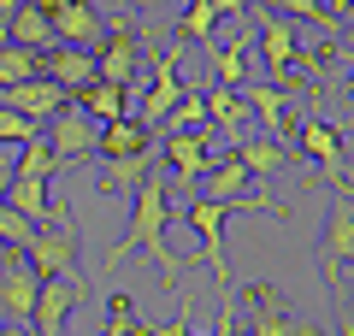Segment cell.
Here are the masks:
<instances>
[{"instance_id":"2","label":"cell","mask_w":354,"mask_h":336,"mask_svg":"<svg viewBox=\"0 0 354 336\" xmlns=\"http://www.w3.org/2000/svg\"><path fill=\"white\" fill-rule=\"evenodd\" d=\"M142 59H148V30H136V18H113L106 24V41L101 53H95V71H101V83H118L130 100L142 95Z\"/></svg>"},{"instance_id":"16","label":"cell","mask_w":354,"mask_h":336,"mask_svg":"<svg viewBox=\"0 0 354 336\" xmlns=\"http://www.w3.org/2000/svg\"><path fill=\"white\" fill-rule=\"evenodd\" d=\"M201 95H207V124H213L218 136H230V142H242V136H260V130H254V112H248V100H242V88L207 83Z\"/></svg>"},{"instance_id":"8","label":"cell","mask_w":354,"mask_h":336,"mask_svg":"<svg viewBox=\"0 0 354 336\" xmlns=\"http://www.w3.org/2000/svg\"><path fill=\"white\" fill-rule=\"evenodd\" d=\"M53 24V41L59 48H83V53H101L106 41V18L95 12V0H36Z\"/></svg>"},{"instance_id":"30","label":"cell","mask_w":354,"mask_h":336,"mask_svg":"<svg viewBox=\"0 0 354 336\" xmlns=\"http://www.w3.org/2000/svg\"><path fill=\"white\" fill-rule=\"evenodd\" d=\"M213 30H218V12L207 6V0H189V6H183V24H177V36L201 48V41H213Z\"/></svg>"},{"instance_id":"42","label":"cell","mask_w":354,"mask_h":336,"mask_svg":"<svg viewBox=\"0 0 354 336\" xmlns=\"http://www.w3.org/2000/svg\"><path fill=\"white\" fill-rule=\"evenodd\" d=\"M348 100H354V77H348Z\"/></svg>"},{"instance_id":"24","label":"cell","mask_w":354,"mask_h":336,"mask_svg":"<svg viewBox=\"0 0 354 336\" xmlns=\"http://www.w3.org/2000/svg\"><path fill=\"white\" fill-rule=\"evenodd\" d=\"M153 130H142L136 118H118V124H101V160H124V153H148Z\"/></svg>"},{"instance_id":"37","label":"cell","mask_w":354,"mask_h":336,"mask_svg":"<svg viewBox=\"0 0 354 336\" xmlns=\"http://www.w3.org/2000/svg\"><path fill=\"white\" fill-rule=\"evenodd\" d=\"M12 12H18V0H0V41H6V30H12Z\"/></svg>"},{"instance_id":"6","label":"cell","mask_w":354,"mask_h":336,"mask_svg":"<svg viewBox=\"0 0 354 336\" xmlns=\"http://www.w3.org/2000/svg\"><path fill=\"white\" fill-rule=\"evenodd\" d=\"M195 189H201L195 200H218V207H230V212H242V207L283 212L278 200H266V195H260V183H254L248 171H242V160H236V153H218V160H213V171H207Z\"/></svg>"},{"instance_id":"5","label":"cell","mask_w":354,"mask_h":336,"mask_svg":"<svg viewBox=\"0 0 354 336\" xmlns=\"http://www.w3.org/2000/svg\"><path fill=\"white\" fill-rule=\"evenodd\" d=\"M348 272H354V195L337 189L325 230H319V277H325V289H337Z\"/></svg>"},{"instance_id":"18","label":"cell","mask_w":354,"mask_h":336,"mask_svg":"<svg viewBox=\"0 0 354 336\" xmlns=\"http://www.w3.org/2000/svg\"><path fill=\"white\" fill-rule=\"evenodd\" d=\"M248 330L254 336H301V324L290 319V307L278 301L272 283H248Z\"/></svg>"},{"instance_id":"27","label":"cell","mask_w":354,"mask_h":336,"mask_svg":"<svg viewBox=\"0 0 354 336\" xmlns=\"http://www.w3.org/2000/svg\"><path fill=\"white\" fill-rule=\"evenodd\" d=\"M207 53H213V71L225 88H242L248 83V48H236V41H201Z\"/></svg>"},{"instance_id":"4","label":"cell","mask_w":354,"mask_h":336,"mask_svg":"<svg viewBox=\"0 0 354 336\" xmlns=\"http://www.w3.org/2000/svg\"><path fill=\"white\" fill-rule=\"evenodd\" d=\"M77 248H83L77 212H71V207H53V224H41L36 236H30L24 260H30V272H36L41 283H48V277H65V272H77Z\"/></svg>"},{"instance_id":"3","label":"cell","mask_w":354,"mask_h":336,"mask_svg":"<svg viewBox=\"0 0 354 336\" xmlns=\"http://www.w3.org/2000/svg\"><path fill=\"white\" fill-rule=\"evenodd\" d=\"M183 53H189V41H177V48H165V53H148V83H142V95H136V106H130V118H136L142 130H160V118L183 100Z\"/></svg>"},{"instance_id":"40","label":"cell","mask_w":354,"mask_h":336,"mask_svg":"<svg viewBox=\"0 0 354 336\" xmlns=\"http://www.w3.org/2000/svg\"><path fill=\"white\" fill-rule=\"evenodd\" d=\"M0 336H36L30 324H0Z\"/></svg>"},{"instance_id":"29","label":"cell","mask_w":354,"mask_h":336,"mask_svg":"<svg viewBox=\"0 0 354 336\" xmlns=\"http://www.w3.org/2000/svg\"><path fill=\"white\" fill-rule=\"evenodd\" d=\"M53 171H59V160H53L48 136H36V142H24V148H18V165H12V177H30V183H48Z\"/></svg>"},{"instance_id":"36","label":"cell","mask_w":354,"mask_h":336,"mask_svg":"<svg viewBox=\"0 0 354 336\" xmlns=\"http://www.w3.org/2000/svg\"><path fill=\"white\" fill-rule=\"evenodd\" d=\"M207 6H213V12H218V24H225V18H248V6H254V0H207Z\"/></svg>"},{"instance_id":"34","label":"cell","mask_w":354,"mask_h":336,"mask_svg":"<svg viewBox=\"0 0 354 336\" xmlns=\"http://www.w3.org/2000/svg\"><path fill=\"white\" fill-rule=\"evenodd\" d=\"M130 324H136L130 295H113V307H106V330H101V336H130Z\"/></svg>"},{"instance_id":"15","label":"cell","mask_w":354,"mask_h":336,"mask_svg":"<svg viewBox=\"0 0 354 336\" xmlns=\"http://www.w3.org/2000/svg\"><path fill=\"white\" fill-rule=\"evenodd\" d=\"M0 106L24 112L30 124H41V130H48V118H53L59 106H71V95H65L59 83H48V77H30V83H12V88H0Z\"/></svg>"},{"instance_id":"13","label":"cell","mask_w":354,"mask_h":336,"mask_svg":"<svg viewBox=\"0 0 354 336\" xmlns=\"http://www.w3.org/2000/svg\"><path fill=\"white\" fill-rule=\"evenodd\" d=\"M36 295H41V277L30 272L24 254H12V260L0 265V324H30Z\"/></svg>"},{"instance_id":"23","label":"cell","mask_w":354,"mask_h":336,"mask_svg":"<svg viewBox=\"0 0 354 336\" xmlns=\"http://www.w3.org/2000/svg\"><path fill=\"white\" fill-rule=\"evenodd\" d=\"M77 106H83L95 124H118V118H130V95H124L118 83H101V77L77 95Z\"/></svg>"},{"instance_id":"41","label":"cell","mask_w":354,"mask_h":336,"mask_svg":"<svg viewBox=\"0 0 354 336\" xmlns=\"http://www.w3.org/2000/svg\"><path fill=\"white\" fill-rule=\"evenodd\" d=\"M6 260H12V248H6V242H0V265H6Z\"/></svg>"},{"instance_id":"1","label":"cell","mask_w":354,"mask_h":336,"mask_svg":"<svg viewBox=\"0 0 354 336\" xmlns=\"http://www.w3.org/2000/svg\"><path fill=\"white\" fill-rule=\"evenodd\" d=\"M171 212H177V207H171V177H165V165H153V171L142 177V189L130 195V224H124V236L106 248V272H113L124 254L142 248V254H148V260L165 272V283L183 295L177 272H189V265H183V254H171V242H165V230H171Z\"/></svg>"},{"instance_id":"21","label":"cell","mask_w":354,"mask_h":336,"mask_svg":"<svg viewBox=\"0 0 354 336\" xmlns=\"http://www.w3.org/2000/svg\"><path fill=\"white\" fill-rule=\"evenodd\" d=\"M101 165H106V177H101L106 195H136L142 177L160 165V148H148V153H124V160H101Z\"/></svg>"},{"instance_id":"38","label":"cell","mask_w":354,"mask_h":336,"mask_svg":"<svg viewBox=\"0 0 354 336\" xmlns=\"http://www.w3.org/2000/svg\"><path fill=\"white\" fill-rule=\"evenodd\" d=\"M337 36H342V41H348V48H354V6H348V12H342V18H337Z\"/></svg>"},{"instance_id":"9","label":"cell","mask_w":354,"mask_h":336,"mask_svg":"<svg viewBox=\"0 0 354 336\" xmlns=\"http://www.w3.org/2000/svg\"><path fill=\"white\" fill-rule=\"evenodd\" d=\"M254 48H260V59H266L272 88L295 83V65H301V36L290 30V18H278V12H266V6H260V18H254Z\"/></svg>"},{"instance_id":"43","label":"cell","mask_w":354,"mask_h":336,"mask_svg":"<svg viewBox=\"0 0 354 336\" xmlns=\"http://www.w3.org/2000/svg\"><path fill=\"white\" fill-rule=\"evenodd\" d=\"M183 336H189V330H183Z\"/></svg>"},{"instance_id":"17","label":"cell","mask_w":354,"mask_h":336,"mask_svg":"<svg viewBox=\"0 0 354 336\" xmlns=\"http://www.w3.org/2000/svg\"><path fill=\"white\" fill-rule=\"evenodd\" d=\"M41 77H48V83H59L65 95L77 100L101 71H95V53H83V48H59V41H53V48L41 53Z\"/></svg>"},{"instance_id":"25","label":"cell","mask_w":354,"mask_h":336,"mask_svg":"<svg viewBox=\"0 0 354 336\" xmlns=\"http://www.w3.org/2000/svg\"><path fill=\"white\" fill-rule=\"evenodd\" d=\"M189 130H207V95H201V88H183V100L160 118V130H153V136L165 142V136H189Z\"/></svg>"},{"instance_id":"7","label":"cell","mask_w":354,"mask_h":336,"mask_svg":"<svg viewBox=\"0 0 354 336\" xmlns=\"http://www.w3.org/2000/svg\"><path fill=\"white\" fill-rule=\"evenodd\" d=\"M183 212H189V230H195V242H201L195 260H207V272H213V283H218V301H236V295H230V260H225L230 207H218V200H189Z\"/></svg>"},{"instance_id":"31","label":"cell","mask_w":354,"mask_h":336,"mask_svg":"<svg viewBox=\"0 0 354 336\" xmlns=\"http://www.w3.org/2000/svg\"><path fill=\"white\" fill-rule=\"evenodd\" d=\"M30 236H36V224H30L24 212H12L6 200H0V242H6L12 254H24V248H30Z\"/></svg>"},{"instance_id":"20","label":"cell","mask_w":354,"mask_h":336,"mask_svg":"<svg viewBox=\"0 0 354 336\" xmlns=\"http://www.w3.org/2000/svg\"><path fill=\"white\" fill-rule=\"evenodd\" d=\"M230 153L242 160V171L254 183H272L278 171H290V142H272V136H242V142H230Z\"/></svg>"},{"instance_id":"10","label":"cell","mask_w":354,"mask_h":336,"mask_svg":"<svg viewBox=\"0 0 354 336\" xmlns=\"http://www.w3.org/2000/svg\"><path fill=\"white\" fill-rule=\"evenodd\" d=\"M41 136H48V148H53V160H59V165H77V160H95V153H101V124H95L77 100L53 112Z\"/></svg>"},{"instance_id":"35","label":"cell","mask_w":354,"mask_h":336,"mask_svg":"<svg viewBox=\"0 0 354 336\" xmlns=\"http://www.w3.org/2000/svg\"><path fill=\"white\" fill-rule=\"evenodd\" d=\"M330 295H337V319H342V336H354V272L342 277V283L330 289Z\"/></svg>"},{"instance_id":"22","label":"cell","mask_w":354,"mask_h":336,"mask_svg":"<svg viewBox=\"0 0 354 336\" xmlns=\"http://www.w3.org/2000/svg\"><path fill=\"white\" fill-rule=\"evenodd\" d=\"M6 41H18V48H30V53H48V48H53V24H48V12H41L36 0H18Z\"/></svg>"},{"instance_id":"39","label":"cell","mask_w":354,"mask_h":336,"mask_svg":"<svg viewBox=\"0 0 354 336\" xmlns=\"http://www.w3.org/2000/svg\"><path fill=\"white\" fill-rule=\"evenodd\" d=\"M160 6H165V0H130V12H142V18H148V12H160Z\"/></svg>"},{"instance_id":"28","label":"cell","mask_w":354,"mask_h":336,"mask_svg":"<svg viewBox=\"0 0 354 336\" xmlns=\"http://www.w3.org/2000/svg\"><path fill=\"white\" fill-rule=\"evenodd\" d=\"M30 77H41V53L18 48V41H0V88L30 83Z\"/></svg>"},{"instance_id":"33","label":"cell","mask_w":354,"mask_h":336,"mask_svg":"<svg viewBox=\"0 0 354 336\" xmlns=\"http://www.w3.org/2000/svg\"><path fill=\"white\" fill-rule=\"evenodd\" d=\"M266 12H278V18H307V24H330V6H325V0H266Z\"/></svg>"},{"instance_id":"26","label":"cell","mask_w":354,"mask_h":336,"mask_svg":"<svg viewBox=\"0 0 354 336\" xmlns=\"http://www.w3.org/2000/svg\"><path fill=\"white\" fill-rule=\"evenodd\" d=\"M6 207L24 212L30 224H53V207H48V183H30V177H12V189H6Z\"/></svg>"},{"instance_id":"11","label":"cell","mask_w":354,"mask_h":336,"mask_svg":"<svg viewBox=\"0 0 354 336\" xmlns=\"http://www.w3.org/2000/svg\"><path fill=\"white\" fill-rule=\"evenodd\" d=\"M213 136L218 130L207 124V130H189V136H165L160 142V165H165V177H171V189L183 183V195H189V183H201L207 171H213Z\"/></svg>"},{"instance_id":"14","label":"cell","mask_w":354,"mask_h":336,"mask_svg":"<svg viewBox=\"0 0 354 336\" xmlns=\"http://www.w3.org/2000/svg\"><path fill=\"white\" fill-rule=\"evenodd\" d=\"M242 100H248V112H254V130H260V136H272V142H290V130H295V112H290V95H283V88H272V83H242Z\"/></svg>"},{"instance_id":"19","label":"cell","mask_w":354,"mask_h":336,"mask_svg":"<svg viewBox=\"0 0 354 336\" xmlns=\"http://www.w3.org/2000/svg\"><path fill=\"white\" fill-rule=\"evenodd\" d=\"M301 148L325 165V177H330L337 189H348V153H342V130H337V124H325V118L301 124Z\"/></svg>"},{"instance_id":"12","label":"cell","mask_w":354,"mask_h":336,"mask_svg":"<svg viewBox=\"0 0 354 336\" xmlns=\"http://www.w3.org/2000/svg\"><path fill=\"white\" fill-rule=\"evenodd\" d=\"M83 272H65V277H48L36 295V312H30V330L36 336H65V319H71V307L83 301Z\"/></svg>"},{"instance_id":"32","label":"cell","mask_w":354,"mask_h":336,"mask_svg":"<svg viewBox=\"0 0 354 336\" xmlns=\"http://www.w3.org/2000/svg\"><path fill=\"white\" fill-rule=\"evenodd\" d=\"M36 136H41V124H30L24 112H12V106H0V148H24Z\"/></svg>"}]
</instances>
